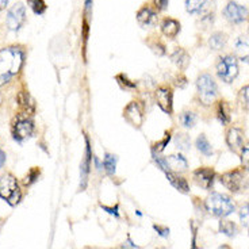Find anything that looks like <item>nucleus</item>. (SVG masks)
Here are the masks:
<instances>
[{
  "mask_svg": "<svg viewBox=\"0 0 249 249\" xmlns=\"http://www.w3.org/2000/svg\"><path fill=\"white\" fill-rule=\"evenodd\" d=\"M196 92H195V102L196 105L203 108H210L214 103L219 99V88H218L215 77L210 72H202L195 81Z\"/></svg>",
  "mask_w": 249,
  "mask_h": 249,
  "instance_id": "nucleus-1",
  "label": "nucleus"
},
{
  "mask_svg": "<svg viewBox=\"0 0 249 249\" xmlns=\"http://www.w3.org/2000/svg\"><path fill=\"white\" fill-rule=\"evenodd\" d=\"M23 52L17 46H10L0 50V86L6 84L19 73L23 65Z\"/></svg>",
  "mask_w": 249,
  "mask_h": 249,
  "instance_id": "nucleus-2",
  "label": "nucleus"
},
{
  "mask_svg": "<svg viewBox=\"0 0 249 249\" xmlns=\"http://www.w3.org/2000/svg\"><path fill=\"white\" fill-rule=\"evenodd\" d=\"M205 207L212 215L218 218H226L236 212V202L229 195L221 193H213L205 200Z\"/></svg>",
  "mask_w": 249,
  "mask_h": 249,
  "instance_id": "nucleus-3",
  "label": "nucleus"
},
{
  "mask_svg": "<svg viewBox=\"0 0 249 249\" xmlns=\"http://www.w3.org/2000/svg\"><path fill=\"white\" fill-rule=\"evenodd\" d=\"M215 73H217L218 79L225 84L234 83L240 73L238 58L234 54L219 56L215 62Z\"/></svg>",
  "mask_w": 249,
  "mask_h": 249,
  "instance_id": "nucleus-4",
  "label": "nucleus"
},
{
  "mask_svg": "<svg viewBox=\"0 0 249 249\" xmlns=\"http://www.w3.org/2000/svg\"><path fill=\"white\" fill-rule=\"evenodd\" d=\"M0 198L7 200L11 206H17L22 199V193L19 188L18 180L13 174L7 172L0 176Z\"/></svg>",
  "mask_w": 249,
  "mask_h": 249,
  "instance_id": "nucleus-5",
  "label": "nucleus"
},
{
  "mask_svg": "<svg viewBox=\"0 0 249 249\" xmlns=\"http://www.w3.org/2000/svg\"><path fill=\"white\" fill-rule=\"evenodd\" d=\"M122 117L134 129H141L143 122H145V118H146V107H145V103L140 99L130 100L124 107Z\"/></svg>",
  "mask_w": 249,
  "mask_h": 249,
  "instance_id": "nucleus-6",
  "label": "nucleus"
},
{
  "mask_svg": "<svg viewBox=\"0 0 249 249\" xmlns=\"http://www.w3.org/2000/svg\"><path fill=\"white\" fill-rule=\"evenodd\" d=\"M245 175H247V171L243 167H237V168L225 171L224 174L219 175V181L231 193H241L245 179H247Z\"/></svg>",
  "mask_w": 249,
  "mask_h": 249,
  "instance_id": "nucleus-7",
  "label": "nucleus"
},
{
  "mask_svg": "<svg viewBox=\"0 0 249 249\" xmlns=\"http://www.w3.org/2000/svg\"><path fill=\"white\" fill-rule=\"evenodd\" d=\"M225 142L231 153L238 155L243 145L247 142L245 127L240 124H231L225 130Z\"/></svg>",
  "mask_w": 249,
  "mask_h": 249,
  "instance_id": "nucleus-8",
  "label": "nucleus"
},
{
  "mask_svg": "<svg viewBox=\"0 0 249 249\" xmlns=\"http://www.w3.org/2000/svg\"><path fill=\"white\" fill-rule=\"evenodd\" d=\"M155 103L162 112L174 115V87L171 84H160L153 91Z\"/></svg>",
  "mask_w": 249,
  "mask_h": 249,
  "instance_id": "nucleus-9",
  "label": "nucleus"
},
{
  "mask_svg": "<svg viewBox=\"0 0 249 249\" xmlns=\"http://www.w3.org/2000/svg\"><path fill=\"white\" fill-rule=\"evenodd\" d=\"M193 181L200 188H203L206 191H210L215 183L217 179V172L214 167H209V165H202L198 167L196 169H194L191 174Z\"/></svg>",
  "mask_w": 249,
  "mask_h": 249,
  "instance_id": "nucleus-10",
  "label": "nucleus"
},
{
  "mask_svg": "<svg viewBox=\"0 0 249 249\" xmlns=\"http://www.w3.org/2000/svg\"><path fill=\"white\" fill-rule=\"evenodd\" d=\"M222 14H224L225 19L231 25H240V23H243L244 20H247L249 17L248 8L245 6L238 4L237 1H233V0L228 1V4L225 6Z\"/></svg>",
  "mask_w": 249,
  "mask_h": 249,
  "instance_id": "nucleus-11",
  "label": "nucleus"
},
{
  "mask_svg": "<svg viewBox=\"0 0 249 249\" xmlns=\"http://www.w3.org/2000/svg\"><path fill=\"white\" fill-rule=\"evenodd\" d=\"M84 141H86V152H84V156H83V160H81L80 164V190L84 191L86 187L88 184V178H89V172H91V167H92V146H91V142H89V138L88 136L84 137Z\"/></svg>",
  "mask_w": 249,
  "mask_h": 249,
  "instance_id": "nucleus-12",
  "label": "nucleus"
},
{
  "mask_svg": "<svg viewBox=\"0 0 249 249\" xmlns=\"http://www.w3.org/2000/svg\"><path fill=\"white\" fill-rule=\"evenodd\" d=\"M34 133V122L27 115L26 117H18L13 124L14 138L22 142L27 138H30Z\"/></svg>",
  "mask_w": 249,
  "mask_h": 249,
  "instance_id": "nucleus-13",
  "label": "nucleus"
},
{
  "mask_svg": "<svg viewBox=\"0 0 249 249\" xmlns=\"http://www.w3.org/2000/svg\"><path fill=\"white\" fill-rule=\"evenodd\" d=\"M26 22V8L22 3L14 4L7 13L6 23L10 30L18 31Z\"/></svg>",
  "mask_w": 249,
  "mask_h": 249,
  "instance_id": "nucleus-14",
  "label": "nucleus"
},
{
  "mask_svg": "<svg viewBox=\"0 0 249 249\" xmlns=\"http://www.w3.org/2000/svg\"><path fill=\"white\" fill-rule=\"evenodd\" d=\"M213 107H214L215 118L218 119V122L222 124L224 127H228L231 124V114H233L231 103L224 98H219Z\"/></svg>",
  "mask_w": 249,
  "mask_h": 249,
  "instance_id": "nucleus-15",
  "label": "nucleus"
},
{
  "mask_svg": "<svg viewBox=\"0 0 249 249\" xmlns=\"http://www.w3.org/2000/svg\"><path fill=\"white\" fill-rule=\"evenodd\" d=\"M137 22L138 25L143 27V29H148V27H153V26L157 25L159 22V15H157V11L155 8H152L148 4L142 6L137 11Z\"/></svg>",
  "mask_w": 249,
  "mask_h": 249,
  "instance_id": "nucleus-16",
  "label": "nucleus"
},
{
  "mask_svg": "<svg viewBox=\"0 0 249 249\" xmlns=\"http://www.w3.org/2000/svg\"><path fill=\"white\" fill-rule=\"evenodd\" d=\"M167 159V164H168V169L176 174H184L188 171V160L183 153H174V155L165 156Z\"/></svg>",
  "mask_w": 249,
  "mask_h": 249,
  "instance_id": "nucleus-17",
  "label": "nucleus"
},
{
  "mask_svg": "<svg viewBox=\"0 0 249 249\" xmlns=\"http://www.w3.org/2000/svg\"><path fill=\"white\" fill-rule=\"evenodd\" d=\"M213 0H186L187 13L191 15H203L212 11Z\"/></svg>",
  "mask_w": 249,
  "mask_h": 249,
  "instance_id": "nucleus-18",
  "label": "nucleus"
},
{
  "mask_svg": "<svg viewBox=\"0 0 249 249\" xmlns=\"http://www.w3.org/2000/svg\"><path fill=\"white\" fill-rule=\"evenodd\" d=\"M160 29H161V33L164 37H167L168 39H175V38L179 36V33L181 30V26L179 20L167 17V18H164L161 20Z\"/></svg>",
  "mask_w": 249,
  "mask_h": 249,
  "instance_id": "nucleus-19",
  "label": "nucleus"
},
{
  "mask_svg": "<svg viewBox=\"0 0 249 249\" xmlns=\"http://www.w3.org/2000/svg\"><path fill=\"white\" fill-rule=\"evenodd\" d=\"M234 56L240 61L249 64V36H240L234 42Z\"/></svg>",
  "mask_w": 249,
  "mask_h": 249,
  "instance_id": "nucleus-20",
  "label": "nucleus"
},
{
  "mask_svg": "<svg viewBox=\"0 0 249 249\" xmlns=\"http://www.w3.org/2000/svg\"><path fill=\"white\" fill-rule=\"evenodd\" d=\"M169 57H171V60H172L175 65L180 69V72H184L188 68L190 61H191L190 53L184 48H175V50L171 53Z\"/></svg>",
  "mask_w": 249,
  "mask_h": 249,
  "instance_id": "nucleus-21",
  "label": "nucleus"
},
{
  "mask_svg": "<svg viewBox=\"0 0 249 249\" xmlns=\"http://www.w3.org/2000/svg\"><path fill=\"white\" fill-rule=\"evenodd\" d=\"M165 176H167V179H168L169 183L172 184V187H175L179 193H190V183H188V180H187L183 175L176 174V172H172V171H168V172H165Z\"/></svg>",
  "mask_w": 249,
  "mask_h": 249,
  "instance_id": "nucleus-22",
  "label": "nucleus"
},
{
  "mask_svg": "<svg viewBox=\"0 0 249 249\" xmlns=\"http://www.w3.org/2000/svg\"><path fill=\"white\" fill-rule=\"evenodd\" d=\"M228 41H229V37L225 31H214L209 38L207 45L214 52H219V50H224L226 48Z\"/></svg>",
  "mask_w": 249,
  "mask_h": 249,
  "instance_id": "nucleus-23",
  "label": "nucleus"
},
{
  "mask_svg": "<svg viewBox=\"0 0 249 249\" xmlns=\"http://www.w3.org/2000/svg\"><path fill=\"white\" fill-rule=\"evenodd\" d=\"M195 146L196 150L199 152L200 155H203L205 157H212L214 155V149H213L212 142L209 141V138L206 137L205 133H200L199 136L195 140Z\"/></svg>",
  "mask_w": 249,
  "mask_h": 249,
  "instance_id": "nucleus-24",
  "label": "nucleus"
},
{
  "mask_svg": "<svg viewBox=\"0 0 249 249\" xmlns=\"http://www.w3.org/2000/svg\"><path fill=\"white\" fill-rule=\"evenodd\" d=\"M179 122L180 124L184 127V129H194L195 127V124L198 122V115H196V112L194 111V110H190V108H187V110H183L180 112V115H179Z\"/></svg>",
  "mask_w": 249,
  "mask_h": 249,
  "instance_id": "nucleus-25",
  "label": "nucleus"
},
{
  "mask_svg": "<svg viewBox=\"0 0 249 249\" xmlns=\"http://www.w3.org/2000/svg\"><path fill=\"white\" fill-rule=\"evenodd\" d=\"M172 134H174V129H169L164 133V136H162L160 140H157L156 142L152 143V153H159V155H161L164 149L168 146L169 141L172 140Z\"/></svg>",
  "mask_w": 249,
  "mask_h": 249,
  "instance_id": "nucleus-26",
  "label": "nucleus"
},
{
  "mask_svg": "<svg viewBox=\"0 0 249 249\" xmlns=\"http://www.w3.org/2000/svg\"><path fill=\"white\" fill-rule=\"evenodd\" d=\"M18 105L19 107L26 112V115L27 114H33L34 112V102L31 99V96L29 95V92H26V91H20L18 93Z\"/></svg>",
  "mask_w": 249,
  "mask_h": 249,
  "instance_id": "nucleus-27",
  "label": "nucleus"
},
{
  "mask_svg": "<svg viewBox=\"0 0 249 249\" xmlns=\"http://www.w3.org/2000/svg\"><path fill=\"white\" fill-rule=\"evenodd\" d=\"M174 142L180 153H184L191 149V138L186 133H180V131L176 133L174 137Z\"/></svg>",
  "mask_w": 249,
  "mask_h": 249,
  "instance_id": "nucleus-28",
  "label": "nucleus"
},
{
  "mask_svg": "<svg viewBox=\"0 0 249 249\" xmlns=\"http://www.w3.org/2000/svg\"><path fill=\"white\" fill-rule=\"evenodd\" d=\"M237 105L244 112L249 114V83L238 89L237 92Z\"/></svg>",
  "mask_w": 249,
  "mask_h": 249,
  "instance_id": "nucleus-29",
  "label": "nucleus"
},
{
  "mask_svg": "<svg viewBox=\"0 0 249 249\" xmlns=\"http://www.w3.org/2000/svg\"><path fill=\"white\" fill-rule=\"evenodd\" d=\"M117 162H118V157L114 153H110V152L105 153V157H103V169H105V172L108 176H114L115 175Z\"/></svg>",
  "mask_w": 249,
  "mask_h": 249,
  "instance_id": "nucleus-30",
  "label": "nucleus"
},
{
  "mask_svg": "<svg viewBox=\"0 0 249 249\" xmlns=\"http://www.w3.org/2000/svg\"><path fill=\"white\" fill-rule=\"evenodd\" d=\"M115 80L119 84V87L124 89V91H127V92H134V91L138 89L137 81L129 79L127 75H124V73H118V75L115 76Z\"/></svg>",
  "mask_w": 249,
  "mask_h": 249,
  "instance_id": "nucleus-31",
  "label": "nucleus"
},
{
  "mask_svg": "<svg viewBox=\"0 0 249 249\" xmlns=\"http://www.w3.org/2000/svg\"><path fill=\"white\" fill-rule=\"evenodd\" d=\"M219 231L224 233L225 236L234 237L238 233V226L233 221H228V219L221 218V221H219Z\"/></svg>",
  "mask_w": 249,
  "mask_h": 249,
  "instance_id": "nucleus-32",
  "label": "nucleus"
},
{
  "mask_svg": "<svg viewBox=\"0 0 249 249\" xmlns=\"http://www.w3.org/2000/svg\"><path fill=\"white\" fill-rule=\"evenodd\" d=\"M150 39L146 41V44L149 46L152 52L157 54V56H164L167 53V48H165V44L162 42L160 37H149Z\"/></svg>",
  "mask_w": 249,
  "mask_h": 249,
  "instance_id": "nucleus-33",
  "label": "nucleus"
},
{
  "mask_svg": "<svg viewBox=\"0 0 249 249\" xmlns=\"http://www.w3.org/2000/svg\"><path fill=\"white\" fill-rule=\"evenodd\" d=\"M240 161H241V167H243L247 172H249V141L244 143L243 148L240 150Z\"/></svg>",
  "mask_w": 249,
  "mask_h": 249,
  "instance_id": "nucleus-34",
  "label": "nucleus"
},
{
  "mask_svg": "<svg viewBox=\"0 0 249 249\" xmlns=\"http://www.w3.org/2000/svg\"><path fill=\"white\" fill-rule=\"evenodd\" d=\"M27 4L37 15H42L46 11V4L44 0H27Z\"/></svg>",
  "mask_w": 249,
  "mask_h": 249,
  "instance_id": "nucleus-35",
  "label": "nucleus"
},
{
  "mask_svg": "<svg viewBox=\"0 0 249 249\" xmlns=\"http://www.w3.org/2000/svg\"><path fill=\"white\" fill-rule=\"evenodd\" d=\"M238 215H240V221H241V224H243L244 228H248L249 229V203H245V205L240 209Z\"/></svg>",
  "mask_w": 249,
  "mask_h": 249,
  "instance_id": "nucleus-36",
  "label": "nucleus"
},
{
  "mask_svg": "<svg viewBox=\"0 0 249 249\" xmlns=\"http://www.w3.org/2000/svg\"><path fill=\"white\" fill-rule=\"evenodd\" d=\"M38 176H39V169L36 168V167L31 168L25 176V179H23V184H25V186H30V184H33L34 181L37 180Z\"/></svg>",
  "mask_w": 249,
  "mask_h": 249,
  "instance_id": "nucleus-37",
  "label": "nucleus"
},
{
  "mask_svg": "<svg viewBox=\"0 0 249 249\" xmlns=\"http://www.w3.org/2000/svg\"><path fill=\"white\" fill-rule=\"evenodd\" d=\"M187 84H188V79H187L186 75H184L183 72H179L178 75L175 76V79H174V86H175V87L184 88Z\"/></svg>",
  "mask_w": 249,
  "mask_h": 249,
  "instance_id": "nucleus-38",
  "label": "nucleus"
},
{
  "mask_svg": "<svg viewBox=\"0 0 249 249\" xmlns=\"http://www.w3.org/2000/svg\"><path fill=\"white\" fill-rule=\"evenodd\" d=\"M153 4H155L156 11H164L168 7L169 0H153Z\"/></svg>",
  "mask_w": 249,
  "mask_h": 249,
  "instance_id": "nucleus-39",
  "label": "nucleus"
},
{
  "mask_svg": "<svg viewBox=\"0 0 249 249\" xmlns=\"http://www.w3.org/2000/svg\"><path fill=\"white\" fill-rule=\"evenodd\" d=\"M153 228H155V231H159V234H160V236L167 237L169 234V229H168V228H162V226H160V225H155Z\"/></svg>",
  "mask_w": 249,
  "mask_h": 249,
  "instance_id": "nucleus-40",
  "label": "nucleus"
},
{
  "mask_svg": "<svg viewBox=\"0 0 249 249\" xmlns=\"http://www.w3.org/2000/svg\"><path fill=\"white\" fill-rule=\"evenodd\" d=\"M6 152L0 148V168H3L4 167V164H6Z\"/></svg>",
  "mask_w": 249,
  "mask_h": 249,
  "instance_id": "nucleus-41",
  "label": "nucleus"
},
{
  "mask_svg": "<svg viewBox=\"0 0 249 249\" xmlns=\"http://www.w3.org/2000/svg\"><path fill=\"white\" fill-rule=\"evenodd\" d=\"M7 3H8V0H0V11H3L6 8Z\"/></svg>",
  "mask_w": 249,
  "mask_h": 249,
  "instance_id": "nucleus-42",
  "label": "nucleus"
},
{
  "mask_svg": "<svg viewBox=\"0 0 249 249\" xmlns=\"http://www.w3.org/2000/svg\"><path fill=\"white\" fill-rule=\"evenodd\" d=\"M248 22H249V19H248Z\"/></svg>",
  "mask_w": 249,
  "mask_h": 249,
  "instance_id": "nucleus-43",
  "label": "nucleus"
}]
</instances>
